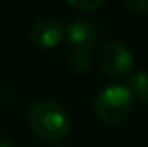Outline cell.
Masks as SVG:
<instances>
[{
  "label": "cell",
  "mask_w": 148,
  "mask_h": 147,
  "mask_svg": "<svg viewBox=\"0 0 148 147\" xmlns=\"http://www.w3.org/2000/svg\"><path fill=\"white\" fill-rule=\"evenodd\" d=\"M31 132L45 142H60L69 135L71 118L62 104L55 101H38L28 112Z\"/></svg>",
  "instance_id": "6da1fadb"
},
{
  "label": "cell",
  "mask_w": 148,
  "mask_h": 147,
  "mask_svg": "<svg viewBox=\"0 0 148 147\" xmlns=\"http://www.w3.org/2000/svg\"><path fill=\"white\" fill-rule=\"evenodd\" d=\"M69 49V64L76 73H86L91 68V50L98 42V28L90 19H74L66 28Z\"/></svg>",
  "instance_id": "7a4b0ae2"
},
{
  "label": "cell",
  "mask_w": 148,
  "mask_h": 147,
  "mask_svg": "<svg viewBox=\"0 0 148 147\" xmlns=\"http://www.w3.org/2000/svg\"><path fill=\"white\" fill-rule=\"evenodd\" d=\"M133 95L124 85H107L95 97V112L105 125H119L133 111Z\"/></svg>",
  "instance_id": "3957f363"
},
{
  "label": "cell",
  "mask_w": 148,
  "mask_h": 147,
  "mask_svg": "<svg viewBox=\"0 0 148 147\" xmlns=\"http://www.w3.org/2000/svg\"><path fill=\"white\" fill-rule=\"evenodd\" d=\"M98 64L102 71L112 78H121L133 73L134 57L121 42H107L98 50Z\"/></svg>",
  "instance_id": "277c9868"
},
{
  "label": "cell",
  "mask_w": 148,
  "mask_h": 147,
  "mask_svg": "<svg viewBox=\"0 0 148 147\" xmlns=\"http://www.w3.org/2000/svg\"><path fill=\"white\" fill-rule=\"evenodd\" d=\"M64 37H66V28L62 26L60 21L53 17H45L36 21L29 31V38L33 45L43 50L55 49L64 40Z\"/></svg>",
  "instance_id": "5b68a950"
},
{
  "label": "cell",
  "mask_w": 148,
  "mask_h": 147,
  "mask_svg": "<svg viewBox=\"0 0 148 147\" xmlns=\"http://www.w3.org/2000/svg\"><path fill=\"white\" fill-rule=\"evenodd\" d=\"M131 95L134 101H138L140 104H148V73L147 71H136L131 73L129 78V85H127Z\"/></svg>",
  "instance_id": "8992f818"
},
{
  "label": "cell",
  "mask_w": 148,
  "mask_h": 147,
  "mask_svg": "<svg viewBox=\"0 0 148 147\" xmlns=\"http://www.w3.org/2000/svg\"><path fill=\"white\" fill-rule=\"evenodd\" d=\"M73 9L76 10H81V12H91V10H97L100 9L107 0H66Z\"/></svg>",
  "instance_id": "52a82bcc"
},
{
  "label": "cell",
  "mask_w": 148,
  "mask_h": 147,
  "mask_svg": "<svg viewBox=\"0 0 148 147\" xmlns=\"http://www.w3.org/2000/svg\"><path fill=\"white\" fill-rule=\"evenodd\" d=\"M126 9L133 16H148V0H126Z\"/></svg>",
  "instance_id": "ba28073f"
},
{
  "label": "cell",
  "mask_w": 148,
  "mask_h": 147,
  "mask_svg": "<svg viewBox=\"0 0 148 147\" xmlns=\"http://www.w3.org/2000/svg\"><path fill=\"white\" fill-rule=\"evenodd\" d=\"M0 147H16V144H14L10 139H7V137H2V135H0Z\"/></svg>",
  "instance_id": "9c48e42d"
},
{
  "label": "cell",
  "mask_w": 148,
  "mask_h": 147,
  "mask_svg": "<svg viewBox=\"0 0 148 147\" xmlns=\"http://www.w3.org/2000/svg\"><path fill=\"white\" fill-rule=\"evenodd\" d=\"M57 147H64V146H57Z\"/></svg>",
  "instance_id": "30bf717a"
}]
</instances>
